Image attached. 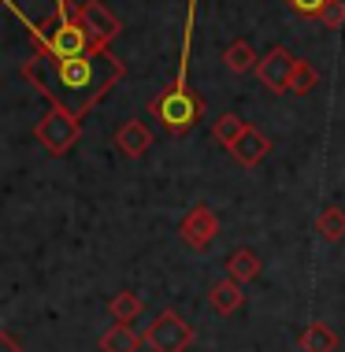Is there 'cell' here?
<instances>
[{"label": "cell", "instance_id": "1", "mask_svg": "<svg viewBox=\"0 0 345 352\" xmlns=\"http://www.w3.org/2000/svg\"><path fill=\"white\" fill-rule=\"evenodd\" d=\"M123 74H127V67L112 56L108 45H93L85 56H74V60H56V56L34 49L30 60L23 63V78L37 85L49 97V104L74 111L79 119H85L108 97Z\"/></svg>", "mask_w": 345, "mask_h": 352}, {"label": "cell", "instance_id": "2", "mask_svg": "<svg viewBox=\"0 0 345 352\" xmlns=\"http://www.w3.org/2000/svg\"><path fill=\"white\" fill-rule=\"evenodd\" d=\"M152 116L164 122L171 134H189L200 122V116H205V100L189 85H171L167 93H160L152 100Z\"/></svg>", "mask_w": 345, "mask_h": 352}, {"label": "cell", "instance_id": "3", "mask_svg": "<svg viewBox=\"0 0 345 352\" xmlns=\"http://www.w3.org/2000/svg\"><path fill=\"white\" fill-rule=\"evenodd\" d=\"M34 138H37V145L49 152V156H67V152L79 145V138H82V119L74 116V111L56 108L52 104V108L37 119Z\"/></svg>", "mask_w": 345, "mask_h": 352}, {"label": "cell", "instance_id": "4", "mask_svg": "<svg viewBox=\"0 0 345 352\" xmlns=\"http://www.w3.org/2000/svg\"><path fill=\"white\" fill-rule=\"evenodd\" d=\"M145 345H149V352H186L194 345V327H189L178 311H160V316L149 322Z\"/></svg>", "mask_w": 345, "mask_h": 352}, {"label": "cell", "instance_id": "5", "mask_svg": "<svg viewBox=\"0 0 345 352\" xmlns=\"http://www.w3.org/2000/svg\"><path fill=\"white\" fill-rule=\"evenodd\" d=\"M178 237L189 252H208L219 237V215L208 204H194L186 212V219L178 223Z\"/></svg>", "mask_w": 345, "mask_h": 352}, {"label": "cell", "instance_id": "6", "mask_svg": "<svg viewBox=\"0 0 345 352\" xmlns=\"http://www.w3.org/2000/svg\"><path fill=\"white\" fill-rule=\"evenodd\" d=\"M71 19H79L85 30L93 34L97 45H112L115 37L123 34V23L112 15V8L104 4V0H79V4L71 8Z\"/></svg>", "mask_w": 345, "mask_h": 352}, {"label": "cell", "instance_id": "7", "mask_svg": "<svg viewBox=\"0 0 345 352\" xmlns=\"http://www.w3.org/2000/svg\"><path fill=\"white\" fill-rule=\"evenodd\" d=\"M297 56L290 49H282V45H275V49H267L260 56V63H256V78H260L271 93H290V78L297 71Z\"/></svg>", "mask_w": 345, "mask_h": 352}, {"label": "cell", "instance_id": "8", "mask_svg": "<svg viewBox=\"0 0 345 352\" xmlns=\"http://www.w3.org/2000/svg\"><path fill=\"white\" fill-rule=\"evenodd\" d=\"M112 145L119 148V156L138 160V156H145V152L152 148V134H149V126H145L141 119H127L119 130H115Z\"/></svg>", "mask_w": 345, "mask_h": 352}, {"label": "cell", "instance_id": "9", "mask_svg": "<svg viewBox=\"0 0 345 352\" xmlns=\"http://www.w3.org/2000/svg\"><path fill=\"white\" fill-rule=\"evenodd\" d=\"M271 138L264 134V130H256V126H249L242 138L234 141V148H230V156H234V164H242V167H256V164H264L267 160V152H271Z\"/></svg>", "mask_w": 345, "mask_h": 352}, {"label": "cell", "instance_id": "10", "mask_svg": "<svg viewBox=\"0 0 345 352\" xmlns=\"http://www.w3.org/2000/svg\"><path fill=\"white\" fill-rule=\"evenodd\" d=\"M208 300H212V308L219 311V316H234V311L245 304V289H242V282H238V278H230V274H227L223 282L212 285Z\"/></svg>", "mask_w": 345, "mask_h": 352}, {"label": "cell", "instance_id": "11", "mask_svg": "<svg viewBox=\"0 0 345 352\" xmlns=\"http://www.w3.org/2000/svg\"><path fill=\"white\" fill-rule=\"evenodd\" d=\"M141 341L145 338H141L130 322H115V327H108L101 334V352H138Z\"/></svg>", "mask_w": 345, "mask_h": 352}, {"label": "cell", "instance_id": "12", "mask_svg": "<svg viewBox=\"0 0 345 352\" xmlns=\"http://www.w3.org/2000/svg\"><path fill=\"white\" fill-rule=\"evenodd\" d=\"M260 271H264V263H260V256H256L253 249H234L227 256V274L230 278H238V282H253V278H260Z\"/></svg>", "mask_w": 345, "mask_h": 352}, {"label": "cell", "instance_id": "13", "mask_svg": "<svg viewBox=\"0 0 345 352\" xmlns=\"http://www.w3.org/2000/svg\"><path fill=\"white\" fill-rule=\"evenodd\" d=\"M338 345H342V338L320 319L309 322L301 334V352H338Z\"/></svg>", "mask_w": 345, "mask_h": 352}, {"label": "cell", "instance_id": "14", "mask_svg": "<svg viewBox=\"0 0 345 352\" xmlns=\"http://www.w3.org/2000/svg\"><path fill=\"white\" fill-rule=\"evenodd\" d=\"M245 130H249V122H245L242 116H238V111H223V116L216 119V126H212V138H216L227 152H230V148H234V141L242 138Z\"/></svg>", "mask_w": 345, "mask_h": 352}, {"label": "cell", "instance_id": "15", "mask_svg": "<svg viewBox=\"0 0 345 352\" xmlns=\"http://www.w3.org/2000/svg\"><path fill=\"white\" fill-rule=\"evenodd\" d=\"M223 63H227V71H234V74H245V71H256V63H260V56H256V49L249 41H234V45H227V52H223Z\"/></svg>", "mask_w": 345, "mask_h": 352}, {"label": "cell", "instance_id": "16", "mask_svg": "<svg viewBox=\"0 0 345 352\" xmlns=\"http://www.w3.org/2000/svg\"><path fill=\"white\" fill-rule=\"evenodd\" d=\"M141 308H145V300H141L134 289H119V293L108 300V311H112L115 322H134V319L141 316Z\"/></svg>", "mask_w": 345, "mask_h": 352}, {"label": "cell", "instance_id": "17", "mask_svg": "<svg viewBox=\"0 0 345 352\" xmlns=\"http://www.w3.org/2000/svg\"><path fill=\"white\" fill-rule=\"evenodd\" d=\"M315 234L323 237V241H345V212L342 208L327 204L320 215H315Z\"/></svg>", "mask_w": 345, "mask_h": 352}, {"label": "cell", "instance_id": "18", "mask_svg": "<svg viewBox=\"0 0 345 352\" xmlns=\"http://www.w3.org/2000/svg\"><path fill=\"white\" fill-rule=\"evenodd\" d=\"M315 82H320V74H315L309 63H297V71H293V78H290V93H297V97H309V93L315 89Z\"/></svg>", "mask_w": 345, "mask_h": 352}, {"label": "cell", "instance_id": "19", "mask_svg": "<svg viewBox=\"0 0 345 352\" xmlns=\"http://www.w3.org/2000/svg\"><path fill=\"white\" fill-rule=\"evenodd\" d=\"M327 4L331 0H286V8L297 15H304V19H320L323 12H327Z\"/></svg>", "mask_w": 345, "mask_h": 352}, {"label": "cell", "instance_id": "20", "mask_svg": "<svg viewBox=\"0 0 345 352\" xmlns=\"http://www.w3.org/2000/svg\"><path fill=\"white\" fill-rule=\"evenodd\" d=\"M320 23L327 26V30H342V23H345V0H331L327 12L320 15Z\"/></svg>", "mask_w": 345, "mask_h": 352}, {"label": "cell", "instance_id": "21", "mask_svg": "<svg viewBox=\"0 0 345 352\" xmlns=\"http://www.w3.org/2000/svg\"><path fill=\"white\" fill-rule=\"evenodd\" d=\"M0 352H23V345L12 334H0Z\"/></svg>", "mask_w": 345, "mask_h": 352}]
</instances>
